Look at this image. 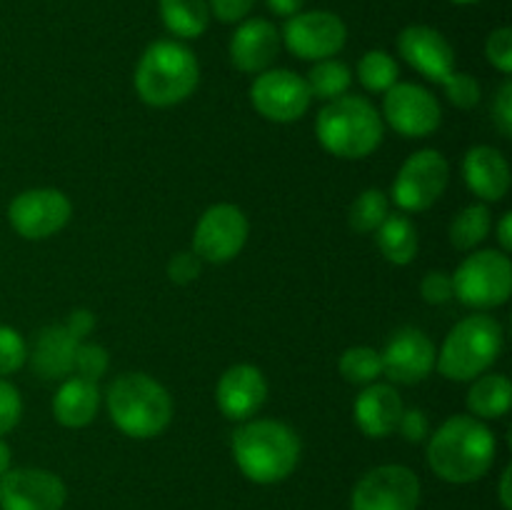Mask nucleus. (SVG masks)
<instances>
[{
	"instance_id": "ddd939ff",
	"label": "nucleus",
	"mask_w": 512,
	"mask_h": 510,
	"mask_svg": "<svg viewBox=\"0 0 512 510\" xmlns=\"http://www.w3.org/2000/svg\"><path fill=\"white\" fill-rule=\"evenodd\" d=\"M73 215L68 195L58 188H30L8 205L10 228L25 240H45L60 233Z\"/></svg>"
},
{
	"instance_id": "c85d7f7f",
	"label": "nucleus",
	"mask_w": 512,
	"mask_h": 510,
	"mask_svg": "<svg viewBox=\"0 0 512 510\" xmlns=\"http://www.w3.org/2000/svg\"><path fill=\"white\" fill-rule=\"evenodd\" d=\"M388 215H390L388 195L378 188H368L355 198L353 205H350L348 223L355 233L368 235V233H375Z\"/></svg>"
},
{
	"instance_id": "f3484780",
	"label": "nucleus",
	"mask_w": 512,
	"mask_h": 510,
	"mask_svg": "<svg viewBox=\"0 0 512 510\" xmlns=\"http://www.w3.org/2000/svg\"><path fill=\"white\" fill-rule=\"evenodd\" d=\"M398 53L408 65L433 83L443 85L455 70V50L440 30L430 25H408L398 35Z\"/></svg>"
},
{
	"instance_id": "bb28decb",
	"label": "nucleus",
	"mask_w": 512,
	"mask_h": 510,
	"mask_svg": "<svg viewBox=\"0 0 512 510\" xmlns=\"http://www.w3.org/2000/svg\"><path fill=\"white\" fill-rule=\"evenodd\" d=\"M305 83H308L310 95H313V98L330 103V100L348 93L350 85H353V73H350L348 65L338 58L318 60V63L310 68Z\"/></svg>"
},
{
	"instance_id": "6ab92c4d",
	"label": "nucleus",
	"mask_w": 512,
	"mask_h": 510,
	"mask_svg": "<svg viewBox=\"0 0 512 510\" xmlns=\"http://www.w3.org/2000/svg\"><path fill=\"white\" fill-rule=\"evenodd\" d=\"M278 28L265 18H245L235 28L233 38H230V63L240 70V73H263L273 65V60L280 53Z\"/></svg>"
},
{
	"instance_id": "39448f33",
	"label": "nucleus",
	"mask_w": 512,
	"mask_h": 510,
	"mask_svg": "<svg viewBox=\"0 0 512 510\" xmlns=\"http://www.w3.org/2000/svg\"><path fill=\"white\" fill-rule=\"evenodd\" d=\"M315 135L335 158L360 160L380 148L385 123L368 98L345 93L320 110L315 120Z\"/></svg>"
},
{
	"instance_id": "de8ad7c7",
	"label": "nucleus",
	"mask_w": 512,
	"mask_h": 510,
	"mask_svg": "<svg viewBox=\"0 0 512 510\" xmlns=\"http://www.w3.org/2000/svg\"><path fill=\"white\" fill-rule=\"evenodd\" d=\"M450 3H455V5H475V3H480V0H450Z\"/></svg>"
},
{
	"instance_id": "a878e982",
	"label": "nucleus",
	"mask_w": 512,
	"mask_h": 510,
	"mask_svg": "<svg viewBox=\"0 0 512 510\" xmlns=\"http://www.w3.org/2000/svg\"><path fill=\"white\" fill-rule=\"evenodd\" d=\"M378 248L383 258L393 265H410L418 255V228L405 215L393 213L383 220L378 230Z\"/></svg>"
},
{
	"instance_id": "f03ea898",
	"label": "nucleus",
	"mask_w": 512,
	"mask_h": 510,
	"mask_svg": "<svg viewBox=\"0 0 512 510\" xmlns=\"http://www.w3.org/2000/svg\"><path fill=\"white\" fill-rule=\"evenodd\" d=\"M300 453L298 433L280 420H248L233 433L235 465L255 485L283 483L298 468Z\"/></svg>"
},
{
	"instance_id": "c03bdc74",
	"label": "nucleus",
	"mask_w": 512,
	"mask_h": 510,
	"mask_svg": "<svg viewBox=\"0 0 512 510\" xmlns=\"http://www.w3.org/2000/svg\"><path fill=\"white\" fill-rule=\"evenodd\" d=\"M510 480H512V468L503 470V475H500V485H498V498H500V505H503V510H512V490H510Z\"/></svg>"
},
{
	"instance_id": "f8f14e48",
	"label": "nucleus",
	"mask_w": 512,
	"mask_h": 510,
	"mask_svg": "<svg viewBox=\"0 0 512 510\" xmlns=\"http://www.w3.org/2000/svg\"><path fill=\"white\" fill-rule=\"evenodd\" d=\"M250 103L273 123H295L308 113L313 95L303 75L285 68H268L255 75L250 85Z\"/></svg>"
},
{
	"instance_id": "cd10ccee",
	"label": "nucleus",
	"mask_w": 512,
	"mask_h": 510,
	"mask_svg": "<svg viewBox=\"0 0 512 510\" xmlns=\"http://www.w3.org/2000/svg\"><path fill=\"white\" fill-rule=\"evenodd\" d=\"M490 228H493V218H490L488 205H468V208L460 210V213L455 215L453 223H450V243L458 250H473L488 238Z\"/></svg>"
},
{
	"instance_id": "20e7f679",
	"label": "nucleus",
	"mask_w": 512,
	"mask_h": 510,
	"mask_svg": "<svg viewBox=\"0 0 512 510\" xmlns=\"http://www.w3.org/2000/svg\"><path fill=\"white\" fill-rule=\"evenodd\" d=\"M105 408L123 435L158 438L173 420V398L163 383L145 373H123L105 390Z\"/></svg>"
},
{
	"instance_id": "72a5a7b5",
	"label": "nucleus",
	"mask_w": 512,
	"mask_h": 510,
	"mask_svg": "<svg viewBox=\"0 0 512 510\" xmlns=\"http://www.w3.org/2000/svg\"><path fill=\"white\" fill-rule=\"evenodd\" d=\"M443 88L450 103L460 110H470L473 105H478L480 95H483L478 80L468 73H458V70H453V73L443 80Z\"/></svg>"
},
{
	"instance_id": "aec40b11",
	"label": "nucleus",
	"mask_w": 512,
	"mask_h": 510,
	"mask_svg": "<svg viewBox=\"0 0 512 510\" xmlns=\"http://www.w3.org/2000/svg\"><path fill=\"white\" fill-rule=\"evenodd\" d=\"M405 405L398 390L388 383H370L355 398L353 415L360 433L368 438H388L398 430Z\"/></svg>"
},
{
	"instance_id": "7c9ffc66",
	"label": "nucleus",
	"mask_w": 512,
	"mask_h": 510,
	"mask_svg": "<svg viewBox=\"0 0 512 510\" xmlns=\"http://www.w3.org/2000/svg\"><path fill=\"white\" fill-rule=\"evenodd\" d=\"M338 370L348 383L370 385L383 375V360H380L378 350L368 348V345H355L340 355Z\"/></svg>"
},
{
	"instance_id": "49530a36",
	"label": "nucleus",
	"mask_w": 512,
	"mask_h": 510,
	"mask_svg": "<svg viewBox=\"0 0 512 510\" xmlns=\"http://www.w3.org/2000/svg\"><path fill=\"white\" fill-rule=\"evenodd\" d=\"M10 468H13V450H10V445L0 435V475L8 473Z\"/></svg>"
},
{
	"instance_id": "4be33fe9",
	"label": "nucleus",
	"mask_w": 512,
	"mask_h": 510,
	"mask_svg": "<svg viewBox=\"0 0 512 510\" xmlns=\"http://www.w3.org/2000/svg\"><path fill=\"white\" fill-rule=\"evenodd\" d=\"M80 340L68 333L65 325H48L38 333L33 345V370L45 380H65L75 370V350Z\"/></svg>"
},
{
	"instance_id": "9d476101",
	"label": "nucleus",
	"mask_w": 512,
	"mask_h": 510,
	"mask_svg": "<svg viewBox=\"0 0 512 510\" xmlns=\"http://www.w3.org/2000/svg\"><path fill=\"white\" fill-rule=\"evenodd\" d=\"M280 40L300 60L335 58L348 43V25L330 10H300L288 18Z\"/></svg>"
},
{
	"instance_id": "a18cd8bd",
	"label": "nucleus",
	"mask_w": 512,
	"mask_h": 510,
	"mask_svg": "<svg viewBox=\"0 0 512 510\" xmlns=\"http://www.w3.org/2000/svg\"><path fill=\"white\" fill-rule=\"evenodd\" d=\"M498 240L503 245V253L512 250V213H505L498 223Z\"/></svg>"
},
{
	"instance_id": "5701e85b",
	"label": "nucleus",
	"mask_w": 512,
	"mask_h": 510,
	"mask_svg": "<svg viewBox=\"0 0 512 510\" xmlns=\"http://www.w3.org/2000/svg\"><path fill=\"white\" fill-rule=\"evenodd\" d=\"M100 388L95 380L70 375L53 398V415L63 428H85L100 410Z\"/></svg>"
},
{
	"instance_id": "b1692460",
	"label": "nucleus",
	"mask_w": 512,
	"mask_h": 510,
	"mask_svg": "<svg viewBox=\"0 0 512 510\" xmlns=\"http://www.w3.org/2000/svg\"><path fill=\"white\" fill-rule=\"evenodd\" d=\"M158 10L165 30L180 40L200 38L210 25L208 0H158Z\"/></svg>"
},
{
	"instance_id": "f704fd0d",
	"label": "nucleus",
	"mask_w": 512,
	"mask_h": 510,
	"mask_svg": "<svg viewBox=\"0 0 512 510\" xmlns=\"http://www.w3.org/2000/svg\"><path fill=\"white\" fill-rule=\"evenodd\" d=\"M485 58L503 75L512 73V30L508 25L488 35V40H485Z\"/></svg>"
},
{
	"instance_id": "2eb2a0df",
	"label": "nucleus",
	"mask_w": 512,
	"mask_h": 510,
	"mask_svg": "<svg viewBox=\"0 0 512 510\" xmlns=\"http://www.w3.org/2000/svg\"><path fill=\"white\" fill-rule=\"evenodd\" d=\"M68 488L53 470L10 468L0 475V510H63Z\"/></svg>"
},
{
	"instance_id": "a211bd4d",
	"label": "nucleus",
	"mask_w": 512,
	"mask_h": 510,
	"mask_svg": "<svg viewBox=\"0 0 512 510\" xmlns=\"http://www.w3.org/2000/svg\"><path fill=\"white\" fill-rule=\"evenodd\" d=\"M215 400L228 420H250L268 400V380L255 365L238 363L220 375Z\"/></svg>"
},
{
	"instance_id": "412c9836",
	"label": "nucleus",
	"mask_w": 512,
	"mask_h": 510,
	"mask_svg": "<svg viewBox=\"0 0 512 510\" xmlns=\"http://www.w3.org/2000/svg\"><path fill=\"white\" fill-rule=\"evenodd\" d=\"M463 178L483 203H498L510 190L508 158L493 145H475L465 153Z\"/></svg>"
},
{
	"instance_id": "a19ab883",
	"label": "nucleus",
	"mask_w": 512,
	"mask_h": 510,
	"mask_svg": "<svg viewBox=\"0 0 512 510\" xmlns=\"http://www.w3.org/2000/svg\"><path fill=\"white\" fill-rule=\"evenodd\" d=\"M493 120L498 125L500 135L510 138L512 135V83L505 80L498 90V98L493 103Z\"/></svg>"
},
{
	"instance_id": "c9c22d12",
	"label": "nucleus",
	"mask_w": 512,
	"mask_h": 510,
	"mask_svg": "<svg viewBox=\"0 0 512 510\" xmlns=\"http://www.w3.org/2000/svg\"><path fill=\"white\" fill-rule=\"evenodd\" d=\"M23 418V398L10 380L0 378V435H8Z\"/></svg>"
},
{
	"instance_id": "79ce46f5",
	"label": "nucleus",
	"mask_w": 512,
	"mask_h": 510,
	"mask_svg": "<svg viewBox=\"0 0 512 510\" xmlns=\"http://www.w3.org/2000/svg\"><path fill=\"white\" fill-rule=\"evenodd\" d=\"M63 325L68 328V333L73 335V338L85 340V335H88L90 330L95 328V315L90 313V310H85V308L73 310V313L68 315V320H65Z\"/></svg>"
},
{
	"instance_id": "f257e3e1",
	"label": "nucleus",
	"mask_w": 512,
	"mask_h": 510,
	"mask_svg": "<svg viewBox=\"0 0 512 510\" xmlns=\"http://www.w3.org/2000/svg\"><path fill=\"white\" fill-rule=\"evenodd\" d=\"M428 465L440 480L468 485L490 473L498 455V440L483 420L453 415L428 440Z\"/></svg>"
},
{
	"instance_id": "473e14b6",
	"label": "nucleus",
	"mask_w": 512,
	"mask_h": 510,
	"mask_svg": "<svg viewBox=\"0 0 512 510\" xmlns=\"http://www.w3.org/2000/svg\"><path fill=\"white\" fill-rule=\"evenodd\" d=\"M108 365H110V358H108V350H105L103 345L80 340L78 350H75V370H73L75 375L98 383V380L108 373Z\"/></svg>"
},
{
	"instance_id": "393cba45",
	"label": "nucleus",
	"mask_w": 512,
	"mask_h": 510,
	"mask_svg": "<svg viewBox=\"0 0 512 510\" xmlns=\"http://www.w3.org/2000/svg\"><path fill=\"white\" fill-rule=\"evenodd\" d=\"M468 410L478 420H495L508 415L512 405V383L505 375H478L470 385Z\"/></svg>"
},
{
	"instance_id": "4c0bfd02",
	"label": "nucleus",
	"mask_w": 512,
	"mask_h": 510,
	"mask_svg": "<svg viewBox=\"0 0 512 510\" xmlns=\"http://www.w3.org/2000/svg\"><path fill=\"white\" fill-rule=\"evenodd\" d=\"M203 270V260L198 258L195 253H178L170 258L168 263V278L178 285H188L193 283L195 278Z\"/></svg>"
},
{
	"instance_id": "4468645a",
	"label": "nucleus",
	"mask_w": 512,
	"mask_h": 510,
	"mask_svg": "<svg viewBox=\"0 0 512 510\" xmlns=\"http://www.w3.org/2000/svg\"><path fill=\"white\" fill-rule=\"evenodd\" d=\"M383 95L385 123L403 138H428L443 123L438 98L423 85L395 83Z\"/></svg>"
},
{
	"instance_id": "e433bc0d",
	"label": "nucleus",
	"mask_w": 512,
	"mask_h": 510,
	"mask_svg": "<svg viewBox=\"0 0 512 510\" xmlns=\"http://www.w3.org/2000/svg\"><path fill=\"white\" fill-rule=\"evenodd\" d=\"M420 295L430 305H445L455 298L453 293V275L445 270H430L420 283Z\"/></svg>"
},
{
	"instance_id": "2f4dec72",
	"label": "nucleus",
	"mask_w": 512,
	"mask_h": 510,
	"mask_svg": "<svg viewBox=\"0 0 512 510\" xmlns=\"http://www.w3.org/2000/svg\"><path fill=\"white\" fill-rule=\"evenodd\" d=\"M28 355V343H25L23 335L10 325L0 323V378L23 368Z\"/></svg>"
},
{
	"instance_id": "7ed1b4c3",
	"label": "nucleus",
	"mask_w": 512,
	"mask_h": 510,
	"mask_svg": "<svg viewBox=\"0 0 512 510\" xmlns=\"http://www.w3.org/2000/svg\"><path fill=\"white\" fill-rule=\"evenodd\" d=\"M133 80L145 105L173 108L195 93L200 83V63L180 40H155L140 55Z\"/></svg>"
},
{
	"instance_id": "9b49d317",
	"label": "nucleus",
	"mask_w": 512,
	"mask_h": 510,
	"mask_svg": "<svg viewBox=\"0 0 512 510\" xmlns=\"http://www.w3.org/2000/svg\"><path fill=\"white\" fill-rule=\"evenodd\" d=\"M418 505L420 478L398 463L368 470L350 495V510H418Z\"/></svg>"
},
{
	"instance_id": "58836bf2",
	"label": "nucleus",
	"mask_w": 512,
	"mask_h": 510,
	"mask_svg": "<svg viewBox=\"0 0 512 510\" xmlns=\"http://www.w3.org/2000/svg\"><path fill=\"white\" fill-rule=\"evenodd\" d=\"M398 430H400V435L408 440V443H423V440L428 438V433H430L428 415H425L420 408L403 410V415H400Z\"/></svg>"
},
{
	"instance_id": "1a4fd4ad",
	"label": "nucleus",
	"mask_w": 512,
	"mask_h": 510,
	"mask_svg": "<svg viewBox=\"0 0 512 510\" xmlns=\"http://www.w3.org/2000/svg\"><path fill=\"white\" fill-rule=\"evenodd\" d=\"M248 215L233 203L210 205L200 215L193 233V253L203 263H230L248 243Z\"/></svg>"
},
{
	"instance_id": "dca6fc26",
	"label": "nucleus",
	"mask_w": 512,
	"mask_h": 510,
	"mask_svg": "<svg viewBox=\"0 0 512 510\" xmlns=\"http://www.w3.org/2000/svg\"><path fill=\"white\" fill-rule=\"evenodd\" d=\"M435 358H438V350L430 335L413 325L400 328L380 353L383 375H388L398 385H415L428 378L435 368Z\"/></svg>"
},
{
	"instance_id": "423d86ee",
	"label": "nucleus",
	"mask_w": 512,
	"mask_h": 510,
	"mask_svg": "<svg viewBox=\"0 0 512 510\" xmlns=\"http://www.w3.org/2000/svg\"><path fill=\"white\" fill-rule=\"evenodd\" d=\"M503 343V325L493 315H468L448 333L435 358V368L443 378L468 383L500 358Z\"/></svg>"
},
{
	"instance_id": "ea45409f",
	"label": "nucleus",
	"mask_w": 512,
	"mask_h": 510,
	"mask_svg": "<svg viewBox=\"0 0 512 510\" xmlns=\"http://www.w3.org/2000/svg\"><path fill=\"white\" fill-rule=\"evenodd\" d=\"M210 15L220 20V23H240L250 15L255 0H208Z\"/></svg>"
},
{
	"instance_id": "6e6552de",
	"label": "nucleus",
	"mask_w": 512,
	"mask_h": 510,
	"mask_svg": "<svg viewBox=\"0 0 512 510\" xmlns=\"http://www.w3.org/2000/svg\"><path fill=\"white\" fill-rule=\"evenodd\" d=\"M450 180V165L440 150L425 148L400 165L393 183V203L408 213H423L440 200Z\"/></svg>"
},
{
	"instance_id": "0eeeda50",
	"label": "nucleus",
	"mask_w": 512,
	"mask_h": 510,
	"mask_svg": "<svg viewBox=\"0 0 512 510\" xmlns=\"http://www.w3.org/2000/svg\"><path fill=\"white\" fill-rule=\"evenodd\" d=\"M453 293L468 308H498L512 293V263L503 250H478L453 273Z\"/></svg>"
},
{
	"instance_id": "c756f323",
	"label": "nucleus",
	"mask_w": 512,
	"mask_h": 510,
	"mask_svg": "<svg viewBox=\"0 0 512 510\" xmlns=\"http://www.w3.org/2000/svg\"><path fill=\"white\" fill-rule=\"evenodd\" d=\"M400 68L388 50H368L358 60V80L370 93H385L398 83Z\"/></svg>"
},
{
	"instance_id": "37998d69",
	"label": "nucleus",
	"mask_w": 512,
	"mask_h": 510,
	"mask_svg": "<svg viewBox=\"0 0 512 510\" xmlns=\"http://www.w3.org/2000/svg\"><path fill=\"white\" fill-rule=\"evenodd\" d=\"M268 10L273 15H280V18H293L303 10L305 0H265Z\"/></svg>"
}]
</instances>
